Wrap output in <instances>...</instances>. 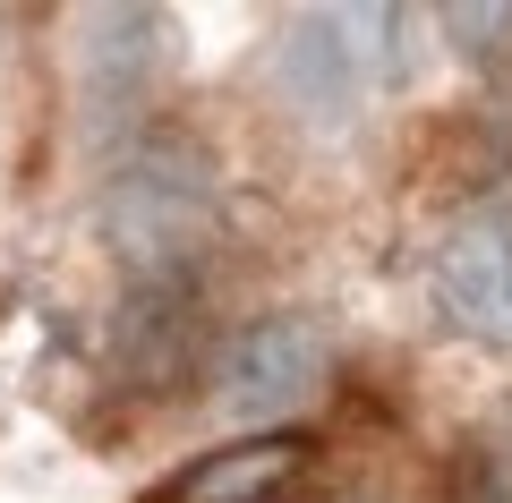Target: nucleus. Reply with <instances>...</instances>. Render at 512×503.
<instances>
[{
	"instance_id": "nucleus-1",
	"label": "nucleus",
	"mask_w": 512,
	"mask_h": 503,
	"mask_svg": "<svg viewBox=\"0 0 512 503\" xmlns=\"http://www.w3.org/2000/svg\"><path fill=\"white\" fill-rule=\"evenodd\" d=\"M103 231L137 265L146 290H180L188 265L214 248V180H205V162L188 145H146L103 188Z\"/></svg>"
},
{
	"instance_id": "nucleus-5",
	"label": "nucleus",
	"mask_w": 512,
	"mask_h": 503,
	"mask_svg": "<svg viewBox=\"0 0 512 503\" xmlns=\"http://www.w3.org/2000/svg\"><path fill=\"white\" fill-rule=\"evenodd\" d=\"M77 26H86V69L103 77V86H137V77L163 60V35H171L154 9H94V18H77Z\"/></svg>"
},
{
	"instance_id": "nucleus-7",
	"label": "nucleus",
	"mask_w": 512,
	"mask_h": 503,
	"mask_svg": "<svg viewBox=\"0 0 512 503\" xmlns=\"http://www.w3.org/2000/svg\"><path fill=\"white\" fill-rule=\"evenodd\" d=\"M504 214H512V197H504Z\"/></svg>"
},
{
	"instance_id": "nucleus-4",
	"label": "nucleus",
	"mask_w": 512,
	"mask_h": 503,
	"mask_svg": "<svg viewBox=\"0 0 512 503\" xmlns=\"http://www.w3.org/2000/svg\"><path fill=\"white\" fill-rule=\"evenodd\" d=\"M299 478H308V435L265 427V435H239V444L197 452L180 478L154 486V503H282Z\"/></svg>"
},
{
	"instance_id": "nucleus-3",
	"label": "nucleus",
	"mask_w": 512,
	"mask_h": 503,
	"mask_svg": "<svg viewBox=\"0 0 512 503\" xmlns=\"http://www.w3.org/2000/svg\"><path fill=\"white\" fill-rule=\"evenodd\" d=\"M436 299L461 333L478 342H512V214L504 205H478L444 231L436 248Z\"/></svg>"
},
{
	"instance_id": "nucleus-2",
	"label": "nucleus",
	"mask_w": 512,
	"mask_h": 503,
	"mask_svg": "<svg viewBox=\"0 0 512 503\" xmlns=\"http://www.w3.org/2000/svg\"><path fill=\"white\" fill-rule=\"evenodd\" d=\"M222 401H231L239 418H291L308 410L316 393H325L333 376V342L316 316H256L239 324L231 342H222Z\"/></svg>"
},
{
	"instance_id": "nucleus-6",
	"label": "nucleus",
	"mask_w": 512,
	"mask_h": 503,
	"mask_svg": "<svg viewBox=\"0 0 512 503\" xmlns=\"http://www.w3.org/2000/svg\"><path fill=\"white\" fill-rule=\"evenodd\" d=\"M436 26L478 60V69H504L512 60V9H470V0H453V9H436Z\"/></svg>"
}]
</instances>
